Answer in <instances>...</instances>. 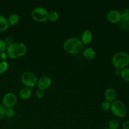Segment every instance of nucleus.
I'll return each mask as SVG.
<instances>
[{"label": "nucleus", "instance_id": "obj_27", "mask_svg": "<svg viewBox=\"0 0 129 129\" xmlns=\"http://www.w3.org/2000/svg\"><path fill=\"white\" fill-rule=\"evenodd\" d=\"M4 41L5 42V43H6V44L8 45V46L11 45V44H13L14 43L13 39L10 36L6 37L5 38V40H4Z\"/></svg>", "mask_w": 129, "mask_h": 129}, {"label": "nucleus", "instance_id": "obj_10", "mask_svg": "<svg viewBox=\"0 0 129 129\" xmlns=\"http://www.w3.org/2000/svg\"><path fill=\"white\" fill-rule=\"evenodd\" d=\"M93 33L89 30H85L83 31L81 36V42L83 45H87L91 44L93 40Z\"/></svg>", "mask_w": 129, "mask_h": 129}, {"label": "nucleus", "instance_id": "obj_28", "mask_svg": "<svg viewBox=\"0 0 129 129\" xmlns=\"http://www.w3.org/2000/svg\"><path fill=\"white\" fill-rule=\"evenodd\" d=\"M8 57V54L6 53V52H3L0 53V59L2 61H6Z\"/></svg>", "mask_w": 129, "mask_h": 129}, {"label": "nucleus", "instance_id": "obj_12", "mask_svg": "<svg viewBox=\"0 0 129 129\" xmlns=\"http://www.w3.org/2000/svg\"><path fill=\"white\" fill-rule=\"evenodd\" d=\"M33 94V91L31 88L23 87L19 91V96L23 100H28L31 97Z\"/></svg>", "mask_w": 129, "mask_h": 129}, {"label": "nucleus", "instance_id": "obj_26", "mask_svg": "<svg viewBox=\"0 0 129 129\" xmlns=\"http://www.w3.org/2000/svg\"><path fill=\"white\" fill-rule=\"evenodd\" d=\"M45 95V93H44V91L40 90V89H38V90L36 91L35 92V96L37 98H39V99H41Z\"/></svg>", "mask_w": 129, "mask_h": 129}, {"label": "nucleus", "instance_id": "obj_29", "mask_svg": "<svg viewBox=\"0 0 129 129\" xmlns=\"http://www.w3.org/2000/svg\"><path fill=\"white\" fill-rule=\"evenodd\" d=\"M122 129H129V120L123 122L122 125Z\"/></svg>", "mask_w": 129, "mask_h": 129}, {"label": "nucleus", "instance_id": "obj_3", "mask_svg": "<svg viewBox=\"0 0 129 129\" xmlns=\"http://www.w3.org/2000/svg\"><path fill=\"white\" fill-rule=\"evenodd\" d=\"M112 66L115 69L122 70L129 65V54L125 52H119L112 56Z\"/></svg>", "mask_w": 129, "mask_h": 129}, {"label": "nucleus", "instance_id": "obj_14", "mask_svg": "<svg viewBox=\"0 0 129 129\" xmlns=\"http://www.w3.org/2000/svg\"><path fill=\"white\" fill-rule=\"evenodd\" d=\"M8 21L10 26H15L20 22V18L17 13H11L8 18Z\"/></svg>", "mask_w": 129, "mask_h": 129}, {"label": "nucleus", "instance_id": "obj_20", "mask_svg": "<svg viewBox=\"0 0 129 129\" xmlns=\"http://www.w3.org/2000/svg\"><path fill=\"white\" fill-rule=\"evenodd\" d=\"M119 28L123 31H129V21H121L119 23Z\"/></svg>", "mask_w": 129, "mask_h": 129}, {"label": "nucleus", "instance_id": "obj_4", "mask_svg": "<svg viewBox=\"0 0 129 129\" xmlns=\"http://www.w3.org/2000/svg\"><path fill=\"white\" fill-rule=\"evenodd\" d=\"M110 110L115 116L118 118H124L127 114V108L125 104L118 100L111 103Z\"/></svg>", "mask_w": 129, "mask_h": 129}, {"label": "nucleus", "instance_id": "obj_15", "mask_svg": "<svg viewBox=\"0 0 129 129\" xmlns=\"http://www.w3.org/2000/svg\"><path fill=\"white\" fill-rule=\"evenodd\" d=\"M10 27L8 19L3 15H0V31L3 32L6 31Z\"/></svg>", "mask_w": 129, "mask_h": 129}, {"label": "nucleus", "instance_id": "obj_30", "mask_svg": "<svg viewBox=\"0 0 129 129\" xmlns=\"http://www.w3.org/2000/svg\"><path fill=\"white\" fill-rule=\"evenodd\" d=\"M120 71L121 70H118V69H115V75L120 76Z\"/></svg>", "mask_w": 129, "mask_h": 129}, {"label": "nucleus", "instance_id": "obj_5", "mask_svg": "<svg viewBox=\"0 0 129 129\" xmlns=\"http://www.w3.org/2000/svg\"><path fill=\"white\" fill-rule=\"evenodd\" d=\"M49 12L47 9L43 7H37L31 11V18L35 21L43 23L47 21Z\"/></svg>", "mask_w": 129, "mask_h": 129}, {"label": "nucleus", "instance_id": "obj_13", "mask_svg": "<svg viewBox=\"0 0 129 129\" xmlns=\"http://www.w3.org/2000/svg\"><path fill=\"white\" fill-rule=\"evenodd\" d=\"M83 57L87 60H92L96 55V52L94 49L91 47H88L84 49L83 52Z\"/></svg>", "mask_w": 129, "mask_h": 129}, {"label": "nucleus", "instance_id": "obj_2", "mask_svg": "<svg viewBox=\"0 0 129 129\" xmlns=\"http://www.w3.org/2000/svg\"><path fill=\"white\" fill-rule=\"evenodd\" d=\"M27 52L26 45L21 42H14L7 47L6 53L8 56L12 59H17L23 57Z\"/></svg>", "mask_w": 129, "mask_h": 129}, {"label": "nucleus", "instance_id": "obj_1", "mask_svg": "<svg viewBox=\"0 0 129 129\" xmlns=\"http://www.w3.org/2000/svg\"><path fill=\"white\" fill-rule=\"evenodd\" d=\"M63 49L71 55H77L83 52L84 50V45L79 39L71 37L65 40L63 44Z\"/></svg>", "mask_w": 129, "mask_h": 129}, {"label": "nucleus", "instance_id": "obj_19", "mask_svg": "<svg viewBox=\"0 0 129 129\" xmlns=\"http://www.w3.org/2000/svg\"><path fill=\"white\" fill-rule=\"evenodd\" d=\"M9 69V64L6 61L0 62V74L6 73Z\"/></svg>", "mask_w": 129, "mask_h": 129}, {"label": "nucleus", "instance_id": "obj_16", "mask_svg": "<svg viewBox=\"0 0 129 129\" xmlns=\"http://www.w3.org/2000/svg\"><path fill=\"white\" fill-rule=\"evenodd\" d=\"M120 77L123 81L129 82V68H125L120 71Z\"/></svg>", "mask_w": 129, "mask_h": 129}, {"label": "nucleus", "instance_id": "obj_11", "mask_svg": "<svg viewBox=\"0 0 129 129\" xmlns=\"http://www.w3.org/2000/svg\"><path fill=\"white\" fill-rule=\"evenodd\" d=\"M105 98L107 102H110L112 103V102L116 100L117 98V93L115 89L113 88H108L105 91Z\"/></svg>", "mask_w": 129, "mask_h": 129}, {"label": "nucleus", "instance_id": "obj_24", "mask_svg": "<svg viewBox=\"0 0 129 129\" xmlns=\"http://www.w3.org/2000/svg\"><path fill=\"white\" fill-rule=\"evenodd\" d=\"M7 47L8 45H6L4 40L0 39V53L6 51Z\"/></svg>", "mask_w": 129, "mask_h": 129}, {"label": "nucleus", "instance_id": "obj_18", "mask_svg": "<svg viewBox=\"0 0 129 129\" xmlns=\"http://www.w3.org/2000/svg\"><path fill=\"white\" fill-rule=\"evenodd\" d=\"M120 127V122L117 119H112L108 122V127L110 129H118Z\"/></svg>", "mask_w": 129, "mask_h": 129}, {"label": "nucleus", "instance_id": "obj_21", "mask_svg": "<svg viewBox=\"0 0 129 129\" xmlns=\"http://www.w3.org/2000/svg\"><path fill=\"white\" fill-rule=\"evenodd\" d=\"M122 21H129V8L123 9L122 13Z\"/></svg>", "mask_w": 129, "mask_h": 129}, {"label": "nucleus", "instance_id": "obj_6", "mask_svg": "<svg viewBox=\"0 0 129 129\" xmlns=\"http://www.w3.org/2000/svg\"><path fill=\"white\" fill-rule=\"evenodd\" d=\"M37 77L36 74L31 71L24 72L21 76V81L22 84L26 88H34L37 85Z\"/></svg>", "mask_w": 129, "mask_h": 129}, {"label": "nucleus", "instance_id": "obj_23", "mask_svg": "<svg viewBox=\"0 0 129 129\" xmlns=\"http://www.w3.org/2000/svg\"><path fill=\"white\" fill-rule=\"evenodd\" d=\"M101 107H102V110H103L104 111H108L109 110H110L111 107V103L110 102H107V101H105L101 105Z\"/></svg>", "mask_w": 129, "mask_h": 129}, {"label": "nucleus", "instance_id": "obj_17", "mask_svg": "<svg viewBox=\"0 0 129 129\" xmlns=\"http://www.w3.org/2000/svg\"><path fill=\"white\" fill-rule=\"evenodd\" d=\"M59 18V14L56 11H52L49 13V18L48 20H50L52 22H55L57 21Z\"/></svg>", "mask_w": 129, "mask_h": 129}, {"label": "nucleus", "instance_id": "obj_22", "mask_svg": "<svg viewBox=\"0 0 129 129\" xmlns=\"http://www.w3.org/2000/svg\"><path fill=\"white\" fill-rule=\"evenodd\" d=\"M15 111L13 108H6L5 110V117L8 118H12L15 116Z\"/></svg>", "mask_w": 129, "mask_h": 129}, {"label": "nucleus", "instance_id": "obj_25", "mask_svg": "<svg viewBox=\"0 0 129 129\" xmlns=\"http://www.w3.org/2000/svg\"><path fill=\"white\" fill-rule=\"evenodd\" d=\"M5 110L6 108L2 104H0V120L5 117Z\"/></svg>", "mask_w": 129, "mask_h": 129}, {"label": "nucleus", "instance_id": "obj_8", "mask_svg": "<svg viewBox=\"0 0 129 129\" xmlns=\"http://www.w3.org/2000/svg\"><path fill=\"white\" fill-rule=\"evenodd\" d=\"M52 79L49 76H42L39 79H38L37 86L39 89L42 91H45L49 89L52 85Z\"/></svg>", "mask_w": 129, "mask_h": 129}, {"label": "nucleus", "instance_id": "obj_9", "mask_svg": "<svg viewBox=\"0 0 129 129\" xmlns=\"http://www.w3.org/2000/svg\"><path fill=\"white\" fill-rule=\"evenodd\" d=\"M107 19L112 23H117L122 21V13L117 10H111L107 13Z\"/></svg>", "mask_w": 129, "mask_h": 129}, {"label": "nucleus", "instance_id": "obj_31", "mask_svg": "<svg viewBox=\"0 0 129 129\" xmlns=\"http://www.w3.org/2000/svg\"><path fill=\"white\" fill-rule=\"evenodd\" d=\"M104 129H110V128H108V127H107V128H104Z\"/></svg>", "mask_w": 129, "mask_h": 129}, {"label": "nucleus", "instance_id": "obj_7", "mask_svg": "<svg viewBox=\"0 0 129 129\" xmlns=\"http://www.w3.org/2000/svg\"><path fill=\"white\" fill-rule=\"evenodd\" d=\"M17 103V97L13 93L9 92L3 96L2 105L6 108H13Z\"/></svg>", "mask_w": 129, "mask_h": 129}]
</instances>
